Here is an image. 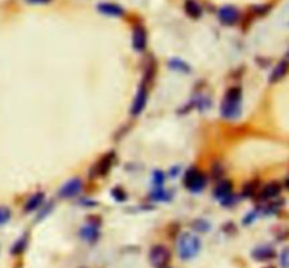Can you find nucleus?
I'll list each match as a JSON object with an SVG mask.
<instances>
[{
	"label": "nucleus",
	"instance_id": "0eeeda50",
	"mask_svg": "<svg viewBox=\"0 0 289 268\" xmlns=\"http://www.w3.org/2000/svg\"><path fill=\"white\" fill-rule=\"evenodd\" d=\"M147 100H148V85H147L145 82H143V83L140 85L138 91H137V95H135L134 100H133L132 109H130L132 116H138V115H141V112H143L145 109V106H147Z\"/></svg>",
	"mask_w": 289,
	"mask_h": 268
},
{
	"label": "nucleus",
	"instance_id": "412c9836",
	"mask_svg": "<svg viewBox=\"0 0 289 268\" xmlns=\"http://www.w3.org/2000/svg\"><path fill=\"white\" fill-rule=\"evenodd\" d=\"M258 181H250L247 182L244 187H243V196L246 198H251V196H255L257 192H258Z\"/></svg>",
	"mask_w": 289,
	"mask_h": 268
},
{
	"label": "nucleus",
	"instance_id": "9d476101",
	"mask_svg": "<svg viewBox=\"0 0 289 268\" xmlns=\"http://www.w3.org/2000/svg\"><path fill=\"white\" fill-rule=\"evenodd\" d=\"M133 48L138 53L147 48V30L141 24H135L133 28Z\"/></svg>",
	"mask_w": 289,
	"mask_h": 268
},
{
	"label": "nucleus",
	"instance_id": "ddd939ff",
	"mask_svg": "<svg viewBox=\"0 0 289 268\" xmlns=\"http://www.w3.org/2000/svg\"><path fill=\"white\" fill-rule=\"evenodd\" d=\"M281 189L282 188H281L279 182H270L260 192H257L258 193V199L260 201H271V199H274L281 193Z\"/></svg>",
	"mask_w": 289,
	"mask_h": 268
},
{
	"label": "nucleus",
	"instance_id": "6e6552de",
	"mask_svg": "<svg viewBox=\"0 0 289 268\" xmlns=\"http://www.w3.org/2000/svg\"><path fill=\"white\" fill-rule=\"evenodd\" d=\"M217 17H219V21L222 24H226V26H233L238 23L240 20V10L237 9L236 6H223L219 9L217 12Z\"/></svg>",
	"mask_w": 289,
	"mask_h": 268
},
{
	"label": "nucleus",
	"instance_id": "2eb2a0df",
	"mask_svg": "<svg viewBox=\"0 0 289 268\" xmlns=\"http://www.w3.org/2000/svg\"><path fill=\"white\" fill-rule=\"evenodd\" d=\"M44 201H45L44 192H37V193H34V195H33L31 198H28L26 203H24V212H27V213L34 212L36 209H39V206H44Z\"/></svg>",
	"mask_w": 289,
	"mask_h": 268
},
{
	"label": "nucleus",
	"instance_id": "f257e3e1",
	"mask_svg": "<svg viewBox=\"0 0 289 268\" xmlns=\"http://www.w3.org/2000/svg\"><path fill=\"white\" fill-rule=\"evenodd\" d=\"M243 100V92L241 88L233 86L230 88L222 99L220 105V115L227 120H236L241 116V102Z\"/></svg>",
	"mask_w": 289,
	"mask_h": 268
},
{
	"label": "nucleus",
	"instance_id": "39448f33",
	"mask_svg": "<svg viewBox=\"0 0 289 268\" xmlns=\"http://www.w3.org/2000/svg\"><path fill=\"white\" fill-rule=\"evenodd\" d=\"M148 260L154 268H167L171 261V251L168 250V247L158 244L150 250Z\"/></svg>",
	"mask_w": 289,
	"mask_h": 268
},
{
	"label": "nucleus",
	"instance_id": "6ab92c4d",
	"mask_svg": "<svg viewBox=\"0 0 289 268\" xmlns=\"http://www.w3.org/2000/svg\"><path fill=\"white\" fill-rule=\"evenodd\" d=\"M27 246H28V234L24 233L21 237H19L16 243H14L13 246H12V250H10V253L13 255H20L23 254L24 251H26Z\"/></svg>",
	"mask_w": 289,
	"mask_h": 268
},
{
	"label": "nucleus",
	"instance_id": "4468645a",
	"mask_svg": "<svg viewBox=\"0 0 289 268\" xmlns=\"http://www.w3.org/2000/svg\"><path fill=\"white\" fill-rule=\"evenodd\" d=\"M97 12L105 16H110V17H121L124 16V9L121 6H118L116 3H100L97 4Z\"/></svg>",
	"mask_w": 289,
	"mask_h": 268
},
{
	"label": "nucleus",
	"instance_id": "f3484780",
	"mask_svg": "<svg viewBox=\"0 0 289 268\" xmlns=\"http://www.w3.org/2000/svg\"><path fill=\"white\" fill-rule=\"evenodd\" d=\"M185 12L191 19L197 20V19L202 17L203 9H202V6L197 3L196 0H185Z\"/></svg>",
	"mask_w": 289,
	"mask_h": 268
},
{
	"label": "nucleus",
	"instance_id": "5701e85b",
	"mask_svg": "<svg viewBox=\"0 0 289 268\" xmlns=\"http://www.w3.org/2000/svg\"><path fill=\"white\" fill-rule=\"evenodd\" d=\"M165 181V174L162 171H154L153 172V185L154 188H161Z\"/></svg>",
	"mask_w": 289,
	"mask_h": 268
},
{
	"label": "nucleus",
	"instance_id": "20e7f679",
	"mask_svg": "<svg viewBox=\"0 0 289 268\" xmlns=\"http://www.w3.org/2000/svg\"><path fill=\"white\" fill-rule=\"evenodd\" d=\"M184 184L185 187H186V189H189L191 192L199 193V192H202V191L205 189L208 181H206L205 174H203L200 170H197V168H191V170H188V172L185 175Z\"/></svg>",
	"mask_w": 289,
	"mask_h": 268
},
{
	"label": "nucleus",
	"instance_id": "9b49d317",
	"mask_svg": "<svg viewBox=\"0 0 289 268\" xmlns=\"http://www.w3.org/2000/svg\"><path fill=\"white\" fill-rule=\"evenodd\" d=\"M115 157H116V155H115V153L112 151V153H107L106 155H103L100 160L97 161L96 167L93 168L96 176H105V175L110 171V168L113 167V162L116 160Z\"/></svg>",
	"mask_w": 289,
	"mask_h": 268
},
{
	"label": "nucleus",
	"instance_id": "b1692460",
	"mask_svg": "<svg viewBox=\"0 0 289 268\" xmlns=\"http://www.w3.org/2000/svg\"><path fill=\"white\" fill-rule=\"evenodd\" d=\"M12 217V211L6 206H0V226L6 225Z\"/></svg>",
	"mask_w": 289,
	"mask_h": 268
},
{
	"label": "nucleus",
	"instance_id": "a211bd4d",
	"mask_svg": "<svg viewBox=\"0 0 289 268\" xmlns=\"http://www.w3.org/2000/svg\"><path fill=\"white\" fill-rule=\"evenodd\" d=\"M150 199L153 202H170L172 199V193L170 191H164L162 187L154 188L150 193Z\"/></svg>",
	"mask_w": 289,
	"mask_h": 268
},
{
	"label": "nucleus",
	"instance_id": "c85d7f7f",
	"mask_svg": "<svg viewBox=\"0 0 289 268\" xmlns=\"http://www.w3.org/2000/svg\"><path fill=\"white\" fill-rule=\"evenodd\" d=\"M51 209H53V205H47V206H45V208L41 211V213H39V220H41L42 217H45L47 214L51 212Z\"/></svg>",
	"mask_w": 289,
	"mask_h": 268
},
{
	"label": "nucleus",
	"instance_id": "1a4fd4ad",
	"mask_svg": "<svg viewBox=\"0 0 289 268\" xmlns=\"http://www.w3.org/2000/svg\"><path fill=\"white\" fill-rule=\"evenodd\" d=\"M82 188H83L82 179H80V178H72V179H69L68 182H65L62 187L59 188L58 195H59L61 198H66V199L75 198L77 195L80 193Z\"/></svg>",
	"mask_w": 289,
	"mask_h": 268
},
{
	"label": "nucleus",
	"instance_id": "423d86ee",
	"mask_svg": "<svg viewBox=\"0 0 289 268\" xmlns=\"http://www.w3.org/2000/svg\"><path fill=\"white\" fill-rule=\"evenodd\" d=\"M80 239L88 243H95L100 237V219L97 217H91L85 226H82L80 231Z\"/></svg>",
	"mask_w": 289,
	"mask_h": 268
},
{
	"label": "nucleus",
	"instance_id": "4be33fe9",
	"mask_svg": "<svg viewBox=\"0 0 289 268\" xmlns=\"http://www.w3.org/2000/svg\"><path fill=\"white\" fill-rule=\"evenodd\" d=\"M192 229L196 230L199 233H206L211 230V223L205 219H196L192 222Z\"/></svg>",
	"mask_w": 289,
	"mask_h": 268
},
{
	"label": "nucleus",
	"instance_id": "f03ea898",
	"mask_svg": "<svg viewBox=\"0 0 289 268\" xmlns=\"http://www.w3.org/2000/svg\"><path fill=\"white\" fill-rule=\"evenodd\" d=\"M200 249H202V241L195 234L184 233L178 240V255L184 261L192 260L193 257H196Z\"/></svg>",
	"mask_w": 289,
	"mask_h": 268
},
{
	"label": "nucleus",
	"instance_id": "f8f14e48",
	"mask_svg": "<svg viewBox=\"0 0 289 268\" xmlns=\"http://www.w3.org/2000/svg\"><path fill=\"white\" fill-rule=\"evenodd\" d=\"M251 257L255 261H271L276 257V251L271 246H260L251 251Z\"/></svg>",
	"mask_w": 289,
	"mask_h": 268
},
{
	"label": "nucleus",
	"instance_id": "dca6fc26",
	"mask_svg": "<svg viewBox=\"0 0 289 268\" xmlns=\"http://www.w3.org/2000/svg\"><path fill=\"white\" fill-rule=\"evenodd\" d=\"M289 71V62L288 61H281L276 64V67L274 68V71L271 72L270 75V82L271 83H275L279 82L282 78H285V75L288 74Z\"/></svg>",
	"mask_w": 289,
	"mask_h": 268
},
{
	"label": "nucleus",
	"instance_id": "473e14b6",
	"mask_svg": "<svg viewBox=\"0 0 289 268\" xmlns=\"http://www.w3.org/2000/svg\"><path fill=\"white\" fill-rule=\"evenodd\" d=\"M288 59H289V51H288Z\"/></svg>",
	"mask_w": 289,
	"mask_h": 268
},
{
	"label": "nucleus",
	"instance_id": "aec40b11",
	"mask_svg": "<svg viewBox=\"0 0 289 268\" xmlns=\"http://www.w3.org/2000/svg\"><path fill=\"white\" fill-rule=\"evenodd\" d=\"M168 65H170L172 71H178V72H184V74L191 72V67L185 61H182L181 58H172V59H170Z\"/></svg>",
	"mask_w": 289,
	"mask_h": 268
},
{
	"label": "nucleus",
	"instance_id": "cd10ccee",
	"mask_svg": "<svg viewBox=\"0 0 289 268\" xmlns=\"http://www.w3.org/2000/svg\"><path fill=\"white\" fill-rule=\"evenodd\" d=\"M257 216H258V211H252V212H250V213L243 219V223L244 225H250V223H252L257 219Z\"/></svg>",
	"mask_w": 289,
	"mask_h": 268
},
{
	"label": "nucleus",
	"instance_id": "a878e982",
	"mask_svg": "<svg viewBox=\"0 0 289 268\" xmlns=\"http://www.w3.org/2000/svg\"><path fill=\"white\" fill-rule=\"evenodd\" d=\"M270 9H271V6L264 4V6H255L252 10H254V14H257V16H264V14H267L270 12Z\"/></svg>",
	"mask_w": 289,
	"mask_h": 268
},
{
	"label": "nucleus",
	"instance_id": "7ed1b4c3",
	"mask_svg": "<svg viewBox=\"0 0 289 268\" xmlns=\"http://www.w3.org/2000/svg\"><path fill=\"white\" fill-rule=\"evenodd\" d=\"M213 193H214V196L226 208H230V206H234L236 205L237 198L234 196V193H233V184L229 179H222L216 185Z\"/></svg>",
	"mask_w": 289,
	"mask_h": 268
},
{
	"label": "nucleus",
	"instance_id": "2f4dec72",
	"mask_svg": "<svg viewBox=\"0 0 289 268\" xmlns=\"http://www.w3.org/2000/svg\"><path fill=\"white\" fill-rule=\"evenodd\" d=\"M287 184H288V187H289V179H288V182H287Z\"/></svg>",
	"mask_w": 289,
	"mask_h": 268
},
{
	"label": "nucleus",
	"instance_id": "c756f323",
	"mask_svg": "<svg viewBox=\"0 0 289 268\" xmlns=\"http://www.w3.org/2000/svg\"><path fill=\"white\" fill-rule=\"evenodd\" d=\"M53 0H26V3L28 4H47V3H51Z\"/></svg>",
	"mask_w": 289,
	"mask_h": 268
},
{
	"label": "nucleus",
	"instance_id": "7c9ffc66",
	"mask_svg": "<svg viewBox=\"0 0 289 268\" xmlns=\"http://www.w3.org/2000/svg\"><path fill=\"white\" fill-rule=\"evenodd\" d=\"M265 268H275L274 266H268V267H265Z\"/></svg>",
	"mask_w": 289,
	"mask_h": 268
},
{
	"label": "nucleus",
	"instance_id": "bb28decb",
	"mask_svg": "<svg viewBox=\"0 0 289 268\" xmlns=\"http://www.w3.org/2000/svg\"><path fill=\"white\" fill-rule=\"evenodd\" d=\"M281 266L282 268H289V247L285 249L281 254Z\"/></svg>",
	"mask_w": 289,
	"mask_h": 268
},
{
	"label": "nucleus",
	"instance_id": "393cba45",
	"mask_svg": "<svg viewBox=\"0 0 289 268\" xmlns=\"http://www.w3.org/2000/svg\"><path fill=\"white\" fill-rule=\"evenodd\" d=\"M112 196H113L117 202H124L127 199V195H126V192H124L121 188H115V189L112 191Z\"/></svg>",
	"mask_w": 289,
	"mask_h": 268
}]
</instances>
